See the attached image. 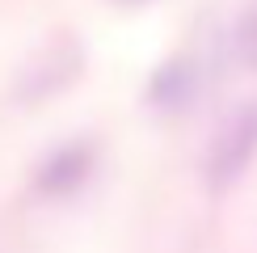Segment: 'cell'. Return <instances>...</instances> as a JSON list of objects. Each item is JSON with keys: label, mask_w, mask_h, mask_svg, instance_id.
Here are the masks:
<instances>
[{"label": "cell", "mask_w": 257, "mask_h": 253, "mask_svg": "<svg viewBox=\"0 0 257 253\" xmlns=\"http://www.w3.org/2000/svg\"><path fill=\"white\" fill-rule=\"evenodd\" d=\"M253 156H257V105H253V110H240L236 118L215 135V144H211V161H207L211 182H215V186H232L244 169H249Z\"/></svg>", "instance_id": "obj_1"}, {"label": "cell", "mask_w": 257, "mask_h": 253, "mask_svg": "<svg viewBox=\"0 0 257 253\" xmlns=\"http://www.w3.org/2000/svg\"><path fill=\"white\" fill-rule=\"evenodd\" d=\"M236 47H240V59L257 68V5L249 9V17L240 21V34H236Z\"/></svg>", "instance_id": "obj_2"}]
</instances>
